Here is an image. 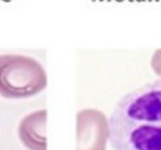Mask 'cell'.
I'll use <instances>...</instances> for the list:
<instances>
[{"label":"cell","instance_id":"cell-4","mask_svg":"<svg viewBox=\"0 0 161 150\" xmlns=\"http://www.w3.org/2000/svg\"><path fill=\"white\" fill-rule=\"evenodd\" d=\"M46 111L31 113L21 120L19 136L24 146L30 150L46 149Z\"/></svg>","mask_w":161,"mask_h":150},{"label":"cell","instance_id":"cell-2","mask_svg":"<svg viewBox=\"0 0 161 150\" xmlns=\"http://www.w3.org/2000/svg\"><path fill=\"white\" fill-rule=\"evenodd\" d=\"M47 83L43 66L32 57L14 54L0 55V95L23 99L40 93Z\"/></svg>","mask_w":161,"mask_h":150},{"label":"cell","instance_id":"cell-1","mask_svg":"<svg viewBox=\"0 0 161 150\" xmlns=\"http://www.w3.org/2000/svg\"><path fill=\"white\" fill-rule=\"evenodd\" d=\"M108 124L114 150H161V79L124 95Z\"/></svg>","mask_w":161,"mask_h":150},{"label":"cell","instance_id":"cell-5","mask_svg":"<svg viewBox=\"0 0 161 150\" xmlns=\"http://www.w3.org/2000/svg\"><path fill=\"white\" fill-rule=\"evenodd\" d=\"M150 64L153 71L161 77V49H158L153 53Z\"/></svg>","mask_w":161,"mask_h":150},{"label":"cell","instance_id":"cell-3","mask_svg":"<svg viewBox=\"0 0 161 150\" xmlns=\"http://www.w3.org/2000/svg\"><path fill=\"white\" fill-rule=\"evenodd\" d=\"M110 140V124L102 112L94 108L77 114V150H105Z\"/></svg>","mask_w":161,"mask_h":150}]
</instances>
